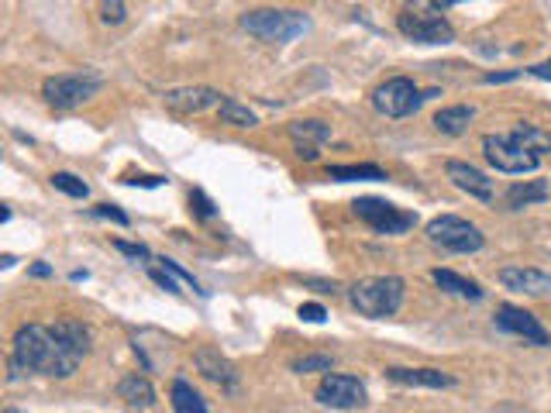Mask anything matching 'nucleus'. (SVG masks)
<instances>
[{
    "label": "nucleus",
    "mask_w": 551,
    "mask_h": 413,
    "mask_svg": "<svg viewBox=\"0 0 551 413\" xmlns=\"http://www.w3.org/2000/svg\"><path fill=\"white\" fill-rule=\"evenodd\" d=\"M300 317L310 321V324H324L327 310L321 307V303H304V307H300Z\"/></svg>",
    "instance_id": "nucleus-32"
},
{
    "label": "nucleus",
    "mask_w": 551,
    "mask_h": 413,
    "mask_svg": "<svg viewBox=\"0 0 551 413\" xmlns=\"http://www.w3.org/2000/svg\"><path fill=\"white\" fill-rule=\"evenodd\" d=\"M396 28L420 45H448L455 42V28L441 14H420L417 7H403L396 14Z\"/></svg>",
    "instance_id": "nucleus-9"
},
{
    "label": "nucleus",
    "mask_w": 551,
    "mask_h": 413,
    "mask_svg": "<svg viewBox=\"0 0 551 413\" xmlns=\"http://www.w3.org/2000/svg\"><path fill=\"white\" fill-rule=\"evenodd\" d=\"M430 279H434L445 293H451V296H462V300H482L479 283H472V279H465V275L451 273V269H434Z\"/></svg>",
    "instance_id": "nucleus-21"
},
{
    "label": "nucleus",
    "mask_w": 551,
    "mask_h": 413,
    "mask_svg": "<svg viewBox=\"0 0 551 413\" xmlns=\"http://www.w3.org/2000/svg\"><path fill=\"white\" fill-rule=\"evenodd\" d=\"M90 351V327L80 321H59V324H24L17 327L11 344V379L52 376L69 379Z\"/></svg>",
    "instance_id": "nucleus-1"
},
{
    "label": "nucleus",
    "mask_w": 551,
    "mask_h": 413,
    "mask_svg": "<svg viewBox=\"0 0 551 413\" xmlns=\"http://www.w3.org/2000/svg\"><path fill=\"white\" fill-rule=\"evenodd\" d=\"M314 396H317L321 407H331V410H359V407H365V386L355 376H344V372H327Z\"/></svg>",
    "instance_id": "nucleus-10"
},
{
    "label": "nucleus",
    "mask_w": 551,
    "mask_h": 413,
    "mask_svg": "<svg viewBox=\"0 0 551 413\" xmlns=\"http://www.w3.org/2000/svg\"><path fill=\"white\" fill-rule=\"evenodd\" d=\"M499 283L514 293H527V296H541L551 290V275L541 269H524V265H507L499 269Z\"/></svg>",
    "instance_id": "nucleus-16"
},
{
    "label": "nucleus",
    "mask_w": 551,
    "mask_h": 413,
    "mask_svg": "<svg viewBox=\"0 0 551 413\" xmlns=\"http://www.w3.org/2000/svg\"><path fill=\"white\" fill-rule=\"evenodd\" d=\"M7 413H17V410H7Z\"/></svg>",
    "instance_id": "nucleus-38"
},
{
    "label": "nucleus",
    "mask_w": 551,
    "mask_h": 413,
    "mask_svg": "<svg viewBox=\"0 0 551 413\" xmlns=\"http://www.w3.org/2000/svg\"><path fill=\"white\" fill-rule=\"evenodd\" d=\"M159 265H162L166 273L176 275V279H183V283H187V286H189V290H193V293H200V296H207V290H200V283L193 279V273H187V269H183L179 262H172V258H159Z\"/></svg>",
    "instance_id": "nucleus-28"
},
{
    "label": "nucleus",
    "mask_w": 551,
    "mask_h": 413,
    "mask_svg": "<svg viewBox=\"0 0 551 413\" xmlns=\"http://www.w3.org/2000/svg\"><path fill=\"white\" fill-rule=\"evenodd\" d=\"M241 28L256 34L262 42H293L296 34L310 28V17L300 11H276V7H258V11H245L241 14Z\"/></svg>",
    "instance_id": "nucleus-4"
},
{
    "label": "nucleus",
    "mask_w": 551,
    "mask_h": 413,
    "mask_svg": "<svg viewBox=\"0 0 551 413\" xmlns=\"http://www.w3.org/2000/svg\"><path fill=\"white\" fill-rule=\"evenodd\" d=\"M331 365L334 361L327 359V355H304V359H293L290 361V369L296 372V376H307V372H331Z\"/></svg>",
    "instance_id": "nucleus-26"
},
{
    "label": "nucleus",
    "mask_w": 551,
    "mask_h": 413,
    "mask_svg": "<svg viewBox=\"0 0 551 413\" xmlns=\"http://www.w3.org/2000/svg\"><path fill=\"white\" fill-rule=\"evenodd\" d=\"M352 206H355V214L376 235H403V231H411L413 224H417L413 210H403V206L390 204V200H379V197H359Z\"/></svg>",
    "instance_id": "nucleus-8"
},
{
    "label": "nucleus",
    "mask_w": 551,
    "mask_h": 413,
    "mask_svg": "<svg viewBox=\"0 0 551 413\" xmlns=\"http://www.w3.org/2000/svg\"><path fill=\"white\" fill-rule=\"evenodd\" d=\"M169 403H172V413H210L204 403V396L197 393L187 379H172Z\"/></svg>",
    "instance_id": "nucleus-19"
},
{
    "label": "nucleus",
    "mask_w": 551,
    "mask_h": 413,
    "mask_svg": "<svg viewBox=\"0 0 551 413\" xmlns=\"http://www.w3.org/2000/svg\"><path fill=\"white\" fill-rule=\"evenodd\" d=\"M428 238L434 241L438 248L451 252V255H472V252H479L482 245H486L479 227L472 221H465V217H455V214L434 217V221L428 224Z\"/></svg>",
    "instance_id": "nucleus-6"
},
{
    "label": "nucleus",
    "mask_w": 551,
    "mask_h": 413,
    "mask_svg": "<svg viewBox=\"0 0 551 413\" xmlns=\"http://www.w3.org/2000/svg\"><path fill=\"white\" fill-rule=\"evenodd\" d=\"M424 101L428 97L407 76H390L386 83H379L372 90V107H376L379 114H386V118H411V114H417V107Z\"/></svg>",
    "instance_id": "nucleus-7"
},
{
    "label": "nucleus",
    "mask_w": 551,
    "mask_h": 413,
    "mask_svg": "<svg viewBox=\"0 0 551 413\" xmlns=\"http://www.w3.org/2000/svg\"><path fill=\"white\" fill-rule=\"evenodd\" d=\"M517 76H520L517 69H514V72H486V76H482V83H489V86H493V83H510V80H517Z\"/></svg>",
    "instance_id": "nucleus-34"
},
{
    "label": "nucleus",
    "mask_w": 551,
    "mask_h": 413,
    "mask_svg": "<svg viewBox=\"0 0 551 413\" xmlns=\"http://www.w3.org/2000/svg\"><path fill=\"white\" fill-rule=\"evenodd\" d=\"M327 179H338V183H355V179H386V169H379V166H369V162H362V166H327Z\"/></svg>",
    "instance_id": "nucleus-23"
},
{
    "label": "nucleus",
    "mask_w": 551,
    "mask_h": 413,
    "mask_svg": "<svg viewBox=\"0 0 551 413\" xmlns=\"http://www.w3.org/2000/svg\"><path fill=\"white\" fill-rule=\"evenodd\" d=\"M124 11H128L124 4H103L101 17L107 21V24H121V21H124Z\"/></svg>",
    "instance_id": "nucleus-33"
},
{
    "label": "nucleus",
    "mask_w": 551,
    "mask_h": 413,
    "mask_svg": "<svg viewBox=\"0 0 551 413\" xmlns=\"http://www.w3.org/2000/svg\"><path fill=\"white\" fill-rule=\"evenodd\" d=\"M52 187L59 189V193H66V197H72V200H86L90 197V187L80 176H72V172H52Z\"/></svg>",
    "instance_id": "nucleus-25"
},
{
    "label": "nucleus",
    "mask_w": 551,
    "mask_h": 413,
    "mask_svg": "<svg viewBox=\"0 0 551 413\" xmlns=\"http://www.w3.org/2000/svg\"><path fill=\"white\" fill-rule=\"evenodd\" d=\"M103 86V80L97 72H63V76H49L42 83V97L55 110H72L86 103L90 97H97V90Z\"/></svg>",
    "instance_id": "nucleus-5"
},
{
    "label": "nucleus",
    "mask_w": 551,
    "mask_h": 413,
    "mask_svg": "<svg viewBox=\"0 0 551 413\" xmlns=\"http://www.w3.org/2000/svg\"><path fill=\"white\" fill-rule=\"evenodd\" d=\"M32 275H38V279H45V275H52V269L45 265V262H34L32 265Z\"/></svg>",
    "instance_id": "nucleus-37"
},
{
    "label": "nucleus",
    "mask_w": 551,
    "mask_h": 413,
    "mask_svg": "<svg viewBox=\"0 0 551 413\" xmlns=\"http://www.w3.org/2000/svg\"><path fill=\"white\" fill-rule=\"evenodd\" d=\"M290 138L293 145H296V155L304 158V162H317V149L331 141V124L317 118H307V120H293L290 124Z\"/></svg>",
    "instance_id": "nucleus-13"
},
{
    "label": "nucleus",
    "mask_w": 551,
    "mask_h": 413,
    "mask_svg": "<svg viewBox=\"0 0 551 413\" xmlns=\"http://www.w3.org/2000/svg\"><path fill=\"white\" fill-rule=\"evenodd\" d=\"M128 183H131V187H162L166 179H162V176H135V179H128Z\"/></svg>",
    "instance_id": "nucleus-35"
},
{
    "label": "nucleus",
    "mask_w": 551,
    "mask_h": 413,
    "mask_svg": "<svg viewBox=\"0 0 551 413\" xmlns=\"http://www.w3.org/2000/svg\"><path fill=\"white\" fill-rule=\"evenodd\" d=\"M445 172L448 179L455 183V187L469 193V197H476V200H493V179L479 172L476 166H469V162H459V158H448L445 162Z\"/></svg>",
    "instance_id": "nucleus-14"
},
{
    "label": "nucleus",
    "mask_w": 551,
    "mask_h": 413,
    "mask_svg": "<svg viewBox=\"0 0 551 413\" xmlns=\"http://www.w3.org/2000/svg\"><path fill=\"white\" fill-rule=\"evenodd\" d=\"M403 290L407 286H403L400 275H369V279H359L348 290V300L362 317L382 321V317H393L396 310L403 307Z\"/></svg>",
    "instance_id": "nucleus-3"
},
{
    "label": "nucleus",
    "mask_w": 551,
    "mask_h": 413,
    "mask_svg": "<svg viewBox=\"0 0 551 413\" xmlns=\"http://www.w3.org/2000/svg\"><path fill=\"white\" fill-rule=\"evenodd\" d=\"M189 210H193L200 221H210V217H218V206H214V200L207 197L204 189H189Z\"/></svg>",
    "instance_id": "nucleus-27"
},
{
    "label": "nucleus",
    "mask_w": 551,
    "mask_h": 413,
    "mask_svg": "<svg viewBox=\"0 0 551 413\" xmlns=\"http://www.w3.org/2000/svg\"><path fill=\"white\" fill-rule=\"evenodd\" d=\"M482 152L489 158V166L510 176H524L541 166V158L551 152V135L534 128V124H517L507 135H486L482 138Z\"/></svg>",
    "instance_id": "nucleus-2"
},
{
    "label": "nucleus",
    "mask_w": 551,
    "mask_h": 413,
    "mask_svg": "<svg viewBox=\"0 0 551 413\" xmlns=\"http://www.w3.org/2000/svg\"><path fill=\"white\" fill-rule=\"evenodd\" d=\"M386 379L396 382V386H413V389H448V386H455V379L441 372V369H403V365H393V369H386Z\"/></svg>",
    "instance_id": "nucleus-15"
},
{
    "label": "nucleus",
    "mask_w": 551,
    "mask_h": 413,
    "mask_svg": "<svg viewBox=\"0 0 551 413\" xmlns=\"http://www.w3.org/2000/svg\"><path fill=\"white\" fill-rule=\"evenodd\" d=\"M149 275H152L155 283H159V286H162L166 293H183L179 286H176V275L166 273V269H149Z\"/></svg>",
    "instance_id": "nucleus-30"
},
{
    "label": "nucleus",
    "mask_w": 551,
    "mask_h": 413,
    "mask_svg": "<svg viewBox=\"0 0 551 413\" xmlns=\"http://www.w3.org/2000/svg\"><path fill=\"white\" fill-rule=\"evenodd\" d=\"M162 101H166V107L176 110V114H204L210 107L221 110V103L227 101V97L218 93V90H210V86H179V90H166Z\"/></svg>",
    "instance_id": "nucleus-12"
},
{
    "label": "nucleus",
    "mask_w": 551,
    "mask_h": 413,
    "mask_svg": "<svg viewBox=\"0 0 551 413\" xmlns=\"http://www.w3.org/2000/svg\"><path fill=\"white\" fill-rule=\"evenodd\" d=\"M118 396L121 399H128L131 407H152L155 403V389H152V382L145 376H124L118 382Z\"/></svg>",
    "instance_id": "nucleus-22"
},
{
    "label": "nucleus",
    "mask_w": 551,
    "mask_h": 413,
    "mask_svg": "<svg viewBox=\"0 0 551 413\" xmlns=\"http://www.w3.org/2000/svg\"><path fill=\"white\" fill-rule=\"evenodd\" d=\"M476 118V107H469V103H455V107H441L438 114H434V128L441 131V135H462L465 128H469V120Z\"/></svg>",
    "instance_id": "nucleus-18"
},
{
    "label": "nucleus",
    "mask_w": 551,
    "mask_h": 413,
    "mask_svg": "<svg viewBox=\"0 0 551 413\" xmlns=\"http://www.w3.org/2000/svg\"><path fill=\"white\" fill-rule=\"evenodd\" d=\"M114 248H118L121 255H128V258H149V255H152L145 245H131V241H114Z\"/></svg>",
    "instance_id": "nucleus-31"
},
{
    "label": "nucleus",
    "mask_w": 551,
    "mask_h": 413,
    "mask_svg": "<svg viewBox=\"0 0 551 413\" xmlns=\"http://www.w3.org/2000/svg\"><path fill=\"white\" fill-rule=\"evenodd\" d=\"M221 120L224 124H235V128H256L258 118L256 110H248L241 101H235V97H227V101L221 103Z\"/></svg>",
    "instance_id": "nucleus-24"
},
{
    "label": "nucleus",
    "mask_w": 551,
    "mask_h": 413,
    "mask_svg": "<svg viewBox=\"0 0 551 413\" xmlns=\"http://www.w3.org/2000/svg\"><path fill=\"white\" fill-rule=\"evenodd\" d=\"M551 197V189L545 179H531V183H517L507 189V210H520L527 204H545Z\"/></svg>",
    "instance_id": "nucleus-20"
},
{
    "label": "nucleus",
    "mask_w": 551,
    "mask_h": 413,
    "mask_svg": "<svg viewBox=\"0 0 551 413\" xmlns=\"http://www.w3.org/2000/svg\"><path fill=\"white\" fill-rule=\"evenodd\" d=\"M527 72H531V76H537V80H548V83H551V59H548V62H537V66H531Z\"/></svg>",
    "instance_id": "nucleus-36"
},
{
    "label": "nucleus",
    "mask_w": 551,
    "mask_h": 413,
    "mask_svg": "<svg viewBox=\"0 0 551 413\" xmlns=\"http://www.w3.org/2000/svg\"><path fill=\"white\" fill-rule=\"evenodd\" d=\"M197 365H200V372H204L210 382H218L224 389H235V386H238V372H235V365L224 359L221 351L200 348V351H197Z\"/></svg>",
    "instance_id": "nucleus-17"
},
{
    "label": "nucleus",
    "mask_w": 551,
    "mask_h": 413,
    "mask_svg": "<svg viewBox=\"0 0 551 413\" xmlns=\"http://www.w3.org/2000/svg\"><path fill=\"white\" fill-rule=\"evenodd\" d=\"M93 214H97V217H107V221H114V224H121V227H128V224H131V217H128V214H124L121 206H114V204H97V206H93Z\"/></svg>",
    "instance_id": "nucleus-29"
},
{
    "label": "nucleus",
    "mask_w": 551,
    "mask_h": 413,
    "mask_svg": "<svg viewBox=\"0 0 551 413\" xmlns=\"http://www.w3.org/2000/svg\"><path fill=\"white\" fill-rule=\"evenodd\" d=\"M497 327H499V331H507V334L524 338L527 344H537V348L551 344V334L541 327V321H537L534 313H527L524 307H514V303H503V307H497Z\"/></svg>",
    "instance_id": "nucleus-11"
}]
</instances>
